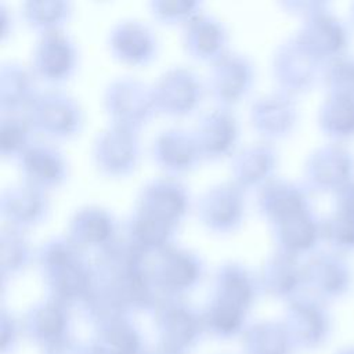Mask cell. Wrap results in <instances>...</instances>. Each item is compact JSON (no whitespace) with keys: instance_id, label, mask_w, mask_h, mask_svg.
<instances>
[{"instance_id":"6da1fadb","label":"cell","mask_w":354,"mask_h":354,"mask_svg":"<svg viewBox=\"0 0 354 354\" xmlns=\"http://www.w3.org/2000/svg\"><path fill=\"white\" fill-rule=\"evenodd\" d=\"M37 260L50 297L68 307L84 303L94 286L95 272L83 248L68 235L51 236L40 245Z\"/></svg>"},{"instance_id":"7a4b0ae2","label":"cell","mask_w":354,"mask_h":354,"mask_svg":"<svg viewBox=\"0 0 354 354\" xmlns=\"http://www.w3.org/2000/svg\"><path fill=\"white\" fill-rule=\"evenodd\" d=\"M153 313L158 344L167 348L187 354L206 333L202 311L184 297H162Z\"/></svg>"},{"instance_id":"3957f363","label":"cell","mask_w":354,"mask_h":354,"mask_svg":"<svg viewBox=\"0 0 354 354\" xmlns=\"http://www.w3.org/2000/svg\"><path fill=\"white\" fill-rule=\"evenodd\" d=\"M25 108V118L32 129L47 136L66 137L79 130L82 124L79 102L59 88L36 91Z\"/></svg>"},{"instance_id":"277c9868","label":"cell","mask_w":354,"mask_h":354,"mask_svg":"<svg viewBox=\"0 0 354 354\" xmlns=\"http://www.w3.org/2000/svg\"><path fill=\"white\" fill-rule=\"evenodd\" d=\"M148 268L160 297H184L202 278L205 266L196 253L171 243L155 253Z\"/></svg>"},{"instance_id":"5b68a950","label":"cell","mask_w":354,"mask_h":354,"mask_svg":"<svg viewBox=\"0 0 354 354\" xmlns=\"http://www.w3.org/2000/svg\"><path fill=\"white\" fill-rule=\"evenodd\" d=\"M324 61L299 35L286 39L274 54L272 69L281 90L292 94L310 88L322 75Z\"/></svg>"},{"instance_id":"8992f818","label":"cell","mask_w":354,"mask_h":354,"mask_svg":"<svg viewBox=\"0 0 354 354\" xmlns=\"http://www.w3.org/2000/svg\"><path fill=\"white\" fill-rule=\"evenodd\" d=\"M282 322L296 350L319 348L332 329L330 315L324 301L311 295H300L288 301Z\"/></svg>"},{"instance_id":"52a82bcc","label":"cell","mask_w":354,"mask_h":354,"mask_svg":"<svg viewBox=\"0 0 354 354\" xmlns=\"http://www.w3.org/2000/svg\"><path fill=\"white\" fill-rule=\"evenodd\" d=\"M104 102L112 123L131 129L145 122L156 109L152 87L136 76H120L109 82Z\"/></svg>"},{"instance_id":"ba28073f","label":"cell","mask_w":354,"mask_h":354,"mask_svg":"<svg viewBox=\"0 0 354 354\" xmlns=\"http://www.w3.org/2000/svg\"><path fill=\"white\" fill-rule=\"evenodd\" d=\"M304 288L311 296L326 301L348 293L353 285V271L344 256L336 250L313 252L303 263Z\"/></svg>"},{"instance_id":"9c48e42d","label":"cell","mask_w":354,"mask_h":354,"mask_svg":"<svg viewBox=\"0 0 354 354\" xmlns=\"http://www.w3.org/2000/svg\"><path fill=\"white\" fill-rule=\"evenodd\" d=\"M304 173L311 188L336 195L354 180V155L339 142L325 144L308 155Z\"/></svg>"},{"instance_id":"30bf717a","label":"cell","mask_w":354,"mask_h":354,"mask_svg":"<svg viewBox=\"0 0 354 354\" xmlns=\"http://www.w3.org/2000/svg\"><path fill=\"white\" fill-rule=\"evenodd\" d=\"M25 335L44 351L71 339L69 307L53 297L35 303L22 321Z\"/></svg>"},{"instance_id":"8fae6325","label":"cell","mask_w":354,"mask_h":354,"mask_svg":"<svg viewBox=\"0 0 354 354\" xmlns=\"http://www.w3.org/2000/svg\"><path fill=\"white\" fill-rule=\"evenodd\" d=\"M243 205V187L235 180L220 181L201 195L198 214L209 228L228 231L241 223Z\"/></svg>"},{"instance_id":"7c38bea8","label":"cell","mask_w":354,"mask_h":354,"mask_svg":"<svg viewBox=\"0 0 354 354\" xmlns=\"http://www.w3.org/2000/svg\"><path fill=\"white\" fill-rule=\"evenodd\" d=\"M93 156L104 171L111 174L130 171L140 156V142L134 129L112 123L101 130L93 142Z\"/></svg>"},{"instance_id":"4fadbf2b","label":"cell","mask_w":354,"mask_h":354,"mask_svg":"<svg viewBox=\"0 0 354 354\" xmlns=\"http://www.w3.org/2000/svg\"><path fill=\"white\" fill-rule=\"evenodd\" d=\"M188 206L185 187L171 176L148 180L140 189L136 210L177 225Z\"/></svg>"},{"instance_id":"5bb4252c","label":"cell","mask_w":354,"mask_h":354,"mask_svg":"<svg viewBox=\"0 0 354 354\" xmlns=\"http://www.w3.org/2000/svg\"><path fill=\"white\" fill-rule=\"evenodd\" d=\"M297 35L324 64L332 58L347 54L350 46V33L346 24L329 8L306 17Z\"/></svg>"},{"instance_id":"9a60e30c","label":"cell","mask_w":354,"mask_h":354,"mask_svg":"<svg viewBox=\"0 0 354 354\" xmlns=\"http://www.w3.org/2000/svg\"><path fill=\"white\" fill-rule=\"evenodd\" d=\"M152 91L156 109L167 113H185L201 100L203 88L192 69L173 66L159 76Z\"/></svg>"},{"instance_id":"2e32d148","label":"cell","mask_w":354,"mask_h":354,"mask_svg":"<svg viewBox=\"0 0 354 354\" xmlns=\"http://www.w3.org/2000/svg\"><path fill=\"white\" fill-rule=\"evenodd\" d=\"M253 82V65L239 53H223L213 59L209 69L207 87L212 95L224 104L238 101Z\"/></svg>"},{"instance_id":"e0dca14e","label":"cell","mask_w":354,"mask_h":354,"mask_svg":"<svg viewBox=\"0 0 354 354\" xmlns=\"http://www.w3.org/2000/svg\"><path fill=\"white\" fill-rule=\"evenodd\" d=\"M35 72L48 80H61L72 73L76 65V47L59 28L43 30L33 47Z\"/></svg>"},{"instance_id":"ac0fdd59","label":"cell","mask_w":354,"mask_h":354,"mask_svg":"<svg viewBox=\"0 0 354 354\" xmlns=\"http://www.w3.org/2000/svg\"><path fill=\"white\" fill-rule=\"evenodd\" d=\"M260 290H263L260 278L246 266L236 261H227L214 274L210 297L249 313Z\"/></svg>"},{"instance_id":"d6986e66","label":"cell","mask_w":354,"mask_h":354,"mask_svg":"<svg viewBox=\"0 0 354 354\" xmlns=\"http://www.w3.org/2000/svg\"><path fill=\"white\" fill-rule=\"evenodd\" d=\"M257 205L271 224L311 209L307 189L299 183L279 177H271L260 184Z\"/></svg>"},{"instance_id":"ffe728a7","label":"cell","mask_w":354,"mask_h":354,"mask_svg":"<svg viewBox=\"0 0 354 354\" xmlns=\"http://www.w3.org/2000/svg\"><path fill=\"white\" fill-rule=\"evenodd\" d=\"M259 278L268 295L290 301L304 288L303 263L297 256L278 249L266 259Z\"/></svg>"},{"instance_id":"44dd1931","label":"cell","mask_w":354,"mask_h":354,"mask_svg":"<svg viewBox=\"0 0 354 354\" xmlns=\"http://www.w3.org/2000/svg\"><path fill=\"white\" fill-rule=\"evenodd\" d=\"M152 152L156 162L170 171L187 170L202 156L195 131L177 126L167 127L156 134Z\"/></svg>"},{"instance_id":"7402d4cb","label":"cell","mask_w":354,"mask_h":354,"mask_svg":"<svg viewBox=\"0 0 354 354\" xmlns=\"http://www.w3.org/2000/svg\"><path fill=\"white\" fill-rule=\"evenodd\" d=\"M25 180L44 188L61 183L66 176V160L51 142L30 141L18 155Z\"/></svg>"},{"instance_id":"603a6c76","label":"cell","mask_w":354,"mask_h":354,"mask_svg":"<svg viewBox=\"0 0 354 354\" xmlns=\"http://www.w3.org/2000/svg\"><path fill=\"white\" fill-rule=\"evenodd\" d=\"M272 232L278 249L295 256L313 253L322 238V220L313 210H304L272 223Z\"/></svg>"},{"instance_id":"cb8c5ba5","label":"cell","mask_w":354,"mask_h":354,"mask_svg":"<svg viewBox=\"0 0 354 354\" xmlns=\"http://www.w3.org/2000/svg\"><path fill=\"white\" fill-rule=\"evenodd\" d=\"M250 112L253 126L268 137L288 134L297 120L296 102L283 90L263 94L253 102Z\"/></svg>"},{"instance_id":"d4e9b609","label":"cell","mask_w":354,"mask_h":354,"mask_svg":"<svg viewBox=\"0 0 354 354\" xmlns=\"http://www.w3.org/2000/svg\"><path fill=\"white\" fill-rule=\"evenodd\" d=\"M116 220L113 214L95 205L76 209L68 223V236L80 248H104L115 239Z\"/></svg>"},{"instance_id":"484cf974","label":"cell","mask_w":354,"mask_h":354,"mask_svg":"<svg viewBox=\"0 0 354 354\" xmlns=\"http://www.w3.org/2000/svg\"><path fill=\"white\" fill-rule=\"evenodd\" d=\"M184 46L189 54L203 59H216L227 43L224 25L213 15L198 11L184 22Z\"/></svg>"},{"instance_id":"4316f807","label":"cell","mask_w":354,"mask_h":354,"mask_svg":"<svg viewBox=\"0 0 354 354\" xmlns=\"http://www.w3.org/2000/svg\"><path fill=\"white\" fill-rule=\"evenodd\" d=\"M194 131L202 155L220 156L225 153L236 140V118L228 108H213L201 115Z\"/></svg>"},{"instance_id":"83f0119b","label":"cell","mask_w":354,"mask_h":354,"mask_svg":"<svg viewBox=\"0 0 354 354\" xmlns=\"http://www.w3.org/2000/svg\"><path fill=\"white\" fill-rule=\"evenodd\" d=\"M1 209L11 225L21 227L40 220L47 210V198L41 187L24 180L3 191Z\"/></svg>"},{"instance_id":"f1b7e54d","label":"cell","mask_w":354,"mask_h":354,"mask_svg":"<svg viewBox=\"0 0 354 354\" xmlns=\"http://www.w3.org/2000/svg\"><path fill=\"white\" fill-rule=\"evenodd\" d=\"M112 51L129 62H147L156 51V36L152 29L136 19L118 22L109 33Z\"/></svg>"},{"instance_id":"f546056e","label":"cell","mask_w":354,"mask_h":354,"mask_svg":"<svg viewBox=\"0 0 354 354\" xmlns=\"http://www.w3.org/2000/svg\"><path fill=\"white\" fill-rule=\"evenodd\" d=\"M90 348L93 354H145L148 350L130 317L95 326Z\"/></svg>"},{"instance_id":"4dcf8cb0","label":"cell","mask_w":354,"mask_h":354,"mask_svg":"<svg viewBox=\"0 0 354 354\" xmlns=\"http://www.w3.org/2000/svg\"><path fill=\"white\" fill-rule=\"evenodd\" d=\"M277 163V151L268 141L249 142L242 147L231 159V169L235 181L245 185L263 184L271 178Z\"/></svg>"},{"instance_id":"1f68e13d","label":"cell","mask_w":354,"mask_h":354,"mask_svg":"<svg viewBox=\"0 0 354 354\" xmlns=\"http://www.w3.org/2000/svg\"><path fill=\"white\" fill-rule=\"evenodd\" d=\"M243 354H293L296 347L282 321H259L242 333Z\"/></svg>"},{"instance_id":"d6a6232c","label":"cell","mask_w":354,"mask_h":354,"mask_svg":"<svg viewBox=\"0 0 354 354\" xmlns=\"http://www.w3.org/2000/svg\"><path fill=\"white\" fill-rule=\"evenodd\" d=\"M321 130L336 141L354 137V95L329 94L318 109Z\"/></svg>"},{"instance_id":"836d02e7","label":"cell","mask_w":354,"mask_h":354,"mask_svg":"<svg viewBox=\"0 0 354 354\" xmlns=\"http://www.w3.org/2000/svg\"><path fill=\"white\" fill-rule=\"evenodd\" d=\"M206 333L218 339H228L242 335L246 325L248 313L216 299H209L202 310Z\"/></svg>"},{"instance_id":"e575fe53","label":"cell","mask_w":354,"mask_h":354,"mask_svg":"<svg viewBox=\"0 0 354 354\" xmlns=\"http://www.w3.org/2000/svg\"><path fill=\"white\" fill-rule=\"evenodd\" d=\"M32 75L26 68L17 62H8L1 66L0 98L1 106L15 112L18 106H26L35 95Z\"/></svg>"},{"instance_id":"d590c367","label":"cell","mask_w":354,"mask_h":354,"mask_svg":"<svg viewBox=\"0 0 354 354\" xmlns=\"http://www.w3.org/2000/svg\"><path fill=\"white\" fill-rule=\"evenodd\" d=\"M322 238L332 250L339 253L354 250V216L342 210L333 212L322 220Z\"/></svg>"},{"instance_id":"8d00e7d4","label":"cell","mask_w":354,"mask_h":354,"mask_svg":"<svg viewBox=\"0 0 354 354\" xmlns=\"http://www.w3.org/2000/svg\"><path fill=\"white\" fill-rule=\"evenodd\" d=\"M32 126L25 116L4 111L0 123V145L3 155H19L30 142Z\"/></svg>"},{"instance_id":"74e56055","label":"cell","mask_w":354,"mask_h":354,"mask_svg":"<svg viewBox=\"0 0 354 354\" xmlns=\"http://www.w3.org/2000/svg\"><path fill=\"white\" fill-rule=\"evenodd\" d=\"M1 268L3 272H15L24 268L30 259V246L18 227L10 225L1 231Z\"/></svg>"},{"instance_id":"f35d334b","label":"cell","mask_w":354,"mask_h":354,"mask_svg":"<svg viewBox=\"0 0 354 354\" xmlns=\"http://www.w3.org/2000/svg\"><path fill=\"white\" fill-rule=\"evenodd\" d=\"M321 77L329 94L354 95V55L343 54L326 61Z\"/></svg>"},{"instance_id":"ab89813d","label":"cell","mask_w":354,"mask_h":354,"mask_svg":"<svg viewBox=\"0 0 354 354\" xmlns=\"http://www.w3.org/2000/svg\"><path fill=\"white\" fill-rule=\"evenodd\" d=\"M69 14V3L65 1H44L30 0L24 3V15L30 25L43 30L58 28Z\"/></svg>"},{"instance_id":"60d3db41","label":"cell","mask_w":354,"mask_h":354,"mask_svg":"<svg viewBox=\"0 0 354 354\" xmlns=\"http://www.w3.org/2000/svg\"><path fill=\"white\" fill-rule=\"evenodd\" d=\"M152 12L163 21H187L195 12L199 11L201 4L196 1H180V0H160L151 3Z\"/></svg>"},{"instance_id":"b9f144b4","label":"cell","mask_w":354,"mask_h":354,"mask_svg":"<svg viewBox=\"0 0 354 354\" xmlns=\"http://www.w3.org/2000/svg\"><path fill=\"white\" fill-rule=\"evenodd\" d=\"M44 354H93V351L90 348V344L86 346L71 337L61 344L46 350Z\"/></svg>"},{"instance_id":"7bdbcfd3","label":"cell","mask_w":354,"mask_h":354,"mask_svg":"<svg viewBox=\"0 0 354 354\" xmlns=\"http://www.w3.org/2000/svg\"><path fill=\"white\" fill-rule=\"evenodd\" d=\"M335 209L354 216V180L335 195Z\"/></svg>"},{"instance_id":"ee69618b","label":"cell","mask_w":354,"mask_h":354,"mask_svg":"<svg viewBox=\"0 0 354 354\" xmlns=\"http://www.w3.org/2000/svg\"><path fill=\"white\" fill-rule=\"evenodd\" d=\"M145 354H184V353H180V351H176V350H171V348H167L165 346L158 344L153 348H148L145 351Z\"/></svg>"},{"instance_id":"f6af8a7d","label":"cell","mask_w":354,"mask_h":354,"mask_svg":"<svg viewBox=\"0 0 354 354\" xmlns=\"http://www.w3.org/2000/svg\"><path fill=\"white\" fill-rule=\"evenodd\" d=\"M336 354H354V347H344L339 350Z\"/></svg>"},{"instance_id":"bcb514c9","label":"cell","mask_w":354,"mask_h":354,"mask_svg":"<svg viewBox=\"0 0 354 354\" xmlns=\"http://www.w3.org/2000/svg\"><path fill=\"white\" fill-rule=\"evenodd\" d=\"M351 19H353V22H354V3H353V6H351Z\"/></svg>"}]
</instances>
